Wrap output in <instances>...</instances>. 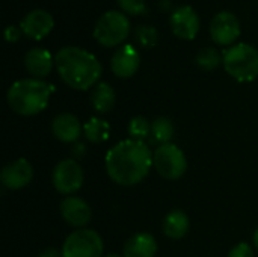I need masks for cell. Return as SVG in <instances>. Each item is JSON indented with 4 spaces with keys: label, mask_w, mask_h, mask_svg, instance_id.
<instances>
[{
    "label": "cell",
    "mask_w": 258,
    "mask_h": 257,
    "mask_svg": "<svg viewBox=\"0 0 258 257\" xmlns=\"http://www.w3.org/2000/svg\"><path fill=\"white\" fill-rule=\"evenodd\" d=\"M109 177L121 186L141 183L153 167V153L144 141L125 139L113 145L104 159Z\"/></svg>",
    "instance_id": "6da1fadb"
},
{
    "label": "cell",
    "mask_w": 258,
    "mask_h": 257,
    "mask_svg": "<svg viewBox=\"0 0 258 257\" xmlns=\"http://www.w3.org/2000/svg\"><path fill=\"white\" fill-rule=\"evenodd\" d=\"M54 65L65 85L77 91H86L97 85L103 67L91 52L68 45L54 55Z\"/></svg>",
    "instance_id": "7a4b0ae2"
},
{
    "label": "cell",
    "mask_w": 258,
    "mask_h": 257,
    "mask_svg": "<svg viewBox=\"0 0 258 257\" xmlns=\"http://www.w3.org/2000/svg\"><path fill=\"white\" fill-rule=\"evenodd\" d=\"M51 91V85L41 79H20L9 86L6 101L15 114L33 117L48 106Z\"/></svg>",
    "instance_id": "3957f363"
},
{
    "label": "cell",
    "mask_w": 258,
    "mask_h": 257,
    "mask_svg": "<svg viewBox=\"0 0 258 257\" xmlns=\"http://www.w3.org/2000/svg\"><path fill=\"white\" fill-rule=\"evenodd\" d=\"M222 64L225 71L240 83L252 82L258 77V50L251 44L240 42L227 48Z\"/></svg>",
    "instance_id": "277c9868"
},
{
    "label": "cell",
    "mask_w": 258,
    "mask_h": 257,
    "mask_svg": "<svg viewBox=\"0 0 258 257\" xmlns=\"http://www.w3.org/2000/svg\"><path fill=\"white\" fill-rule=\"evenodd\" d=\"M130 21L121 11H107L95 23L94 38L103 47H116L130 35Z\"/></svg>",
    "instance_id": "5b68a950"
},
{
    "label": "cell",
    "mask_w": 258,
    "mask_h": 257,
    "mask_svg": "<svg viewBox=\"0 0 258 257\" xmlns=\"http://www.w3.org/2000/svg\"><path fill=\"white\" fill-rule=\"evenodd\" d=\"M153 167L165 180H178L187 170L184 153L172 142L159 145L153 153Z\"/></svg>",
    "instance_id": "8992f818"
},
{
    "label": "cell",
    "mask_w": 258,
    "mask_h": 257,
    "mask_svg": "<svg viewBox=\"0 0 258 257\" xmlns=\"http://www.w3.org/2000/svg\"><path fill=\"white\" fill-rule=\"evenodd\" d=\"M104 245L101 236L89 229L70 233L62 245L63 257H103Z\"/></svg>",
    "instance_id": "52a82bcc"
},
{
    "label": "cell",
    "mask_w": 258,
    "mask_h": 257,
    "mask_svg": "<svg viewBox=\"0 0 258 257\" xmlns=\"http://www.w3.org/2000/svg\"><path fill=\"white\" fill-rule=\"evenodd\" d=\"M51 182L59 194L70 197L82 188L83 170L76 159H63L54 167L51 173Z\"/></svg>",
    "instance_id": "ba28073f"
},
{
    "label": "cell",
    "mask_w": 258,
    "mask_h": 257,
    "mask_svg": "<svg viewBox=\"0 0 258 257\" xmlns=\"http://www.w3.org/2000/svg\"><path fill=\"white\" fill-rule=\"evenodd\" d=\"M242 27L239 18L228 11L218 12L210 23V36L215 44L227 47L237 41Z\"/></svg>",
    "instance_id": "9c48e42d"
},
{
    "label": "cell",
    "mask_w": 258,
    "mask_h": 257,
    "mask_svg": "<svg viewBox=\"0 0 258 257\" xmlns=\"http://www.w3.org/2000/svg\"><path fill=\"white\" fill-rule=\"evenodd\" d=\"M169 24H171L172 33L186 41L197 38L200 32V26H201L197 11L189 5L175 8L174 12L171 14Z\"/></svg>",
    "instance_id": "30bf717a"
},
{
    "label": "cell",
    "mask_w": 258,
    "mask_h": 257,
    "mask_svg": "<svg viewBox=\"0 0 258 257\" xmlns=\"http://www.w3.org/2000/svg\"><path fill=\"white\" fill-rule=\"evenodd\" d=\"M33 179V167L29 161L18 158L9 164H6L2 170L0 180L6 189L17 191L27 186Z\"/></svg>",
    "instance_id": "8fae6325"
},
{
    "label": "cell",
    "mask_w": 258,
    "mask_h": 257,
    "mask_svg": "<svg viewBox=\"0 0 258 257\" xmlns=\"http://www.w3.org/2000/svg\"><path fill=\"white\" fill-rule=\"evenodd\" d=\"M53 27H54L53 15L45 9H33L29 14H26L20 21L21 32L27 38L35 41L45 38L53 30Z\"/></svg>",
    "instance_id": "7c38bea8"
},
{
    "label": "cell",
    "mask_w": 258,
    "mask_h": 257,
    "mask_svg": "<svg viewBox=\"0 0 258 257\" xmlns=\"http://www.w3.org/2000/svg\"><path fill=\"white\" fill-rule=\"evenodd\" d=\"M141 65V56L136 47L132 44L121 45L110 59V68L115 76L121 79H128L136 74Z\"/></svg>",
    "instance_id": "4fadbf2b"
},
{
    "label": "cell",
    "mask_w": 258,
    "mask_h": 257,
    "mask_svg": "<svg viewBox=\"0 0 258 257\" xmlns=\"http://www.w3.org/2000/svg\"><path fill=\"white\" fill-rule=\"evenodd\" d=\"M60 215L67 224L82 229L91 221L92 212L89 204L83 198L70 195L65 197L60 203Z\"/></svg>",
    "instance_id": "5bb4252c"
},
{
    "label": "cell",
    "mask_w": 258,
    "mask_h": 257,
    "mask_svg": "<svg viewBox=\"0 0 258 257\" xmlns=\"http://www.w3.org/2000/svg\"><path fill=\"white\" fill-rule=\"evenodd\" d=\"M51 132L57 141L65 142V144H73L82 136L83 127H82V124L76 115L63 112V114H59L53 118Z\"/></svg>",
    "instance_id": "9a60e30c"
},
{
    "label": "cell",
    "mask_w": 258,
    "mask_h": 257,
    "mask_svg": "<svg viewBox=\"0 0 258 257\" xmlns=\"http://www.w3.org/2000/svg\"><path fill=\"white\" fill-rule=\"evenodd\" d=\"M54 59L45 48H30L24 56V67L35 79H44L51 73Z\"/></svg>",
    "instance_id": "2e32d148"
},
{
    "label": "cell",
    "mask_w": 258,
    "mask_h": 257,
    "mask_svg": "<svg viewBox=\"0 0 258 257\" xmlns=\"http://www.w3.org/2000/svg\"><path fill=\"white\" fill-rule=\"evenodd\" d=\"M157 253V242L150 233H136L125 244L122 250L124 257H154Z\"/></svg>",
    "instance_id": "e0dca14e"
},
{
    "label": "cell",
    "mask_w": 258,
    "mask_h": 257,
    "mask_svg": "<svg viewBox=\"0 0 258 257\" xmlns=\"http://www.w3.org/2000/svg\"><path fill=\"white\" fill-rule=\"evenodd\" d=\"M190 229V221L186 212L180 209L171 211L163 221V233L171 239H181L187 235Z\"/></svg>",
    "instance_id": "ac0fdd59"
},
{
    "label": "cell",
    "mask_w": 258,
    "mask_h": 257,
    "mask_svg": "<svg viewBox=\"0 0 258 257\" xmlns=\"http://www.w3.org/2000/svg\"><path fill=\"white\" fill-rule=\"evenodd\" d=\"M115 100H116L115 91L109 83L100 82L94 86L92 94H91V103L97 114H101V115L109 114L115 106Z\"/></svg>",
    "instance_id": "d6986e66"
},
{
    "label": "cell",
    "mask_w": 258,
    "mask_h": 257,
    "mask_svg": "<svg viewBox=\"0 0 258 257\" xmlns=\"http://www.w3.org/2000/svg\"><path fill=\"white\" fill-rule=\"evenodd\" d=\"M109 133H110V126L103 118L92 117L83 126V135L92 144H101V142L107 141Z\"/></svg>",
    "instance_id": "ffe728a7"
},
{
    "label": "cell",
    "mask_w": 258,
    "mask_h": 257,
    "mask_svg": "<svg viewBox=\"0 0 258 257\" xmlns=\"http://www.w3.org/2000/svg\"><path fill=\"white\" fill-rule=\"evenodd\" d=\"M174 132H175L174 124L166 117H157L151 123V135H153V139L156 142H159L160 145L169 144L171 139L174 138Z\"/></svg>",
    "instance_id": "44dd1931"
},
{
    "label": "cell",
    "mask_w": 258,
    "mask_h": 257,
    "mask_svg": "<svg viewBox=\"0 0 258 257\" xmlns=\"http://www.w3.org/2000/svg\"><path fill=\"white\" fill-rule=\"evenodd\" d=\"M197 65L204 70V71H213L215 68L219 67V64L222 62V58L219 55V52L213 47H207L198 52L197 55Z\"/></svg>",
    "instance_id": "7402d4cb"
},
{
    "label": "cell",
    "mask_w": 258,
    "mask_h": 257,
    "mask_svg": "<svg viewBox=\"0 0 258 257\" xmlns=\"http://www.w3.org/2000/svg\"><path fill=\"white\" fill-rule=\"evenodd\" d=\"M127 130H128L130 139L144 141L145 138H148L151 135V123L145 117L139 115V117H135L130 120Z\"/></svg>",
    "instance_id": "603a6c76"
},
{
    "label": "cell",
    "mask_w": 258,
    "mask_h": 257,
    "mask_svg": "<svg viewBox=\"0 0 258 257\" xmlns=\"http://www.w3.org/2000/svg\"><path fill=\"white\" fill-rule=\"evenodd\" d=\"M135 39L141 47L151 48L157 44L159 33H157L156 27L148 26V24H141L135 29Z\"/></svg>",
    "instance_id": "cb8c5ba5"
},
{
    "label": "cell",
    "mask_w": 258,
    "mask_h": 257,
    "mask_svg": "<svg viewBox=\"0 0 258 257\" xmlns=\"http://www.w3.org/2000/svg\"><path fill=\"white\" fill-rule=\"evenodd\" d=\"M118 6L132 15H141L147 11V2L145 0H116Z\"/></svg>",
    "instance_id": "d4e9b609"
},
{
    "label": "cell",
    "mask_w": 258,
    "mask_h": 257,
    "mask_svg": "<svg viewBox=\"0 0 258 257\" xmlns=\"http://www.w3.org/2000/svg\"><path fill=\"white\" fill-rule=\"evenodd\" d=\"M228 257H254V250L249 244L246 242H240L236 247L231 248Z\"/></svg>",
    "instance_id": "484cf974"
},
{
    "label": "cell",
    "mask_w": 258,
    "mask_h": 257,
    "mask_svg": "<svg viewBox=\"0 0 258 257\" xmlns=\"http://www.w3.org/2000/svg\"><path fill=\"white\" fill-rule=\"evenodd\" d=\"M21 29L20 27H17V26H8L6 29H5V39L8 41V42H17L18 39H20V36H21Z\"/></svg>",
    "instance_id": "4316f807"
},
{
    "label": "cell",
    "mask_w": 258,
    "mask_h": 257,
    "mask_svg": "<svg viewBox=\"0 0 258 257\" xmlns=\"http://www.w3.org/2000/svg\"><path fill=\"white\" fill-rule=\"evenodd\" d=\"M39 257H63L62 256V251L56 250V248H45Z\"/></svg>",
    "instance_id": "83f0119b"
},
{
    "label": "cell",
    "mask_w": 258,
    "mask_h": 257,
    "mask_svg": "<svg viewBox=\"0 0 258 257\" xmlns=\"http://www.w3.org/2000/svg\"><path fill=\"white\" fill-rule=\"evenodd\" d=\"M86 153V148H85V145L83 144H76L74 147H73V156L74 158H82L83 155Z\"/></svg>",
    "instance_id": "f1b7e54d"
},
{
    "label": "cell",
    "mask_w": 258,
    "mask_h": 257,
    "mask_svg": "<svg viewBox=\"0 0 258 257\" xmlns=\"http://www.w3.org/2000/svg\"><path fill=\"white\" fill-rule=\"evenodd\" d=\"M254 245H255V248L258 250V229L255 230V233H254Z\"/></svg>",
    "instance_id": "f546056e"
},
{
    "label": "cell",
    "mask_w": 258,
    "mask_h": 257,
    "mask_svg": "<svg viewBox=\"0 0 258 257\" xmlns=\"http://www.w3.org/2000/svg\"><path fill=\"white\" fill-rule=\"evenodd\" d=\"M103 257H124V256H119V254H115V253H112V254H106V256Z\"/></svg>",
    "instance_id": "4dcf8cb0"
}]
</instances>
